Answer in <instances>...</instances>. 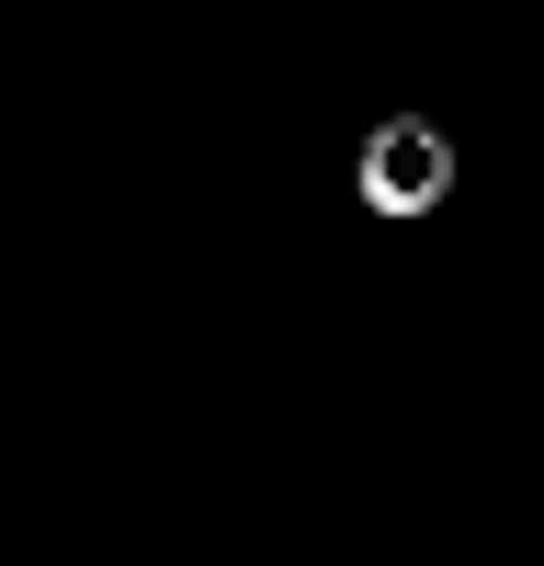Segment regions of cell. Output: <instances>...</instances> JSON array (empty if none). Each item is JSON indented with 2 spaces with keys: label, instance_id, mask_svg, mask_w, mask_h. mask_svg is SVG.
I'll list each match as a JSON object with an SVG mask.
<instances>
[{
  "label": "cell",
  "instance_id": "cell-1",
  "mask_svg": "<svg viewBox=\"0 0 544 566\" xmlns=\"http://www.w3.org/2000/svg\"><path fill=\"white\" fill-rule=\"evenodd\" d=\"M363 181H375V193H386V205H420V193H431V181H442V148H431V136H420V125H397V136H386V148H375V159H363Z\"/></svg>",
  "mask_w": 544,
  "mask_h": 566
}]
</instances>
